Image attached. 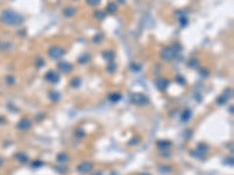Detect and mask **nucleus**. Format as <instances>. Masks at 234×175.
<instances>
[{"mask_svg": "<svg viewBox=\"0 0 234 175\" xmlns=\"http://www.w3.org/2000/svg\"><path fill=\"white\" fill-rule=\"evenodd\" d=\"M109 99H110V101H113V102H116V101H118V99H119V95H117V93L111 95V96L109 97Z\"/></svg>", "mask_w": 234, "mask_h": 175, "instance_id": "obj_9", "label": "nucleus"}, {"mask_svg": "<svg viewBox=\"0 0 234 175\" xmlns=\"http://www.w3.org/2000/svg\"><path fill=\"white\" fill-rule=\"evenodd\" d=\"M59 68L63 72H69L73 69V65L70 63H67V62H61V63H59Z\"/></svg>", "mask_w": 234, "mask_h": 175, "instance_id": "obj_5", "label": "nucleus"}, {"mask_svg": "<svg viewBox=\"0 0 234 175\" xmlns=\"http://www.w3.org/2000/svg\"><path fill=\"white\" fill-rule=\"evenodd\" d=\"M46 80L50 82H58L59 81V75L55 71H48L46 74Z\"/></svg>", "mask_w": 234, "mask_h": 175, "instance_id": "obj_4", "label": "nucleus"}, {"mask_svg": "<svg viewBox=\"0 0 234 175\" xmlns=\"http://www.w3.org/2000/svg\"><path fill=\"white\" fill-rule=\"evenodd\" d=\"M132 102L137 104V105H144V104H146L148 103V98L146 96H144V95H133L132 96Z\"/></svg>", "mask_w": 234, "mask_h": 175, "instance_id": "obj_3", "label": "nucleus"}, {"mask_svg": "<svg viewBox=\"0 0 234 175\" xmlns=\"http://www.w3.org/2000/svg\"><path fill=\"white\" fill-rule=\"evenodd\" d=\"M77 169H79L80 172H82V173H88L89 170L91 169V165L89 162H82L81 165L77 167Z\"/></svg>", "mask_w": 234, "mask_h": 175, "instance_id": "obj_6", "label": "nucleus"}, {"mask_svg": "<svg viewBox=\"0 0 234 175\" xmlns=\"http://www.w3.org/2000/svg\"><path fill=\"white\" fill-rule=\"evenodd\" d=\"M156 84H157V86L159 88V89H165L166 86L169 85V81L168 80H164V78H158L157 81H156Z\"/></svg>", "mask_w": 234, "mask_h": 175, "instance_id": "obj_7", "label": "nucleus"}, {"mask_svg": "<svg viewBox=\"0 0 234 175\" xmlns=\"http://www.w3.org/2000/svg\"><path fill=\"white\" fill-rule=\"evenodd\" d=\"M190 114H191V112L187 110V111H186V112H185V113L183 114L182 119H183V120H188V119H190Z\"/></svg>", "mask_w": 234, "mask_h": 175, "instance_id": "obj_10", "label": "nucleus"}, {"mask_svg": "<svg viewBox=\"0 0 234 175\" xmlns=\"http://www.w3.org/2000/svg\"><path fill=\"white\" fill-rule=\"evenodd\" d=\"M64 54V50L63 48L59 47V46H54L52 47L49 50H48V55L52 57V59H60L62 55Z\"/></svg>", "mask_w": 234, "mask_h": 175, "instance_id": "obj_2", "label": "nucleus"}, {"mask_svg": "<svg viewBox=\"0 0 234 175\" xmlns=\"http://www.w3.org/2000/svg\"><path fill=\"white\" fill-rule=\"evenodd\" d=\"M75 8H73V7H67L64 11H63V13H64V15L66 16H70V15H74L75 14Z\"/></svg>", "mask_w": 234, "mask_h": 175, "instance_id": "obj_8", "label": "nucleus"}, {"mask_svg": "<svg viewBox=\"0 0 234 175\" xmlns=\"http://www.w3.org/2000/svg\"><path fill=\"white\" fill-rule=\"evenodd\" d=\"M88 3L90 5H97L99 3V0H88Z\"/></svg>", "mask_w": 234, "mask_h": 175, "instance_id": "obj_11", "label": "nucleus"}, {"mask_svg": "<svg viewBox=\"0 0 234 175\" xmlns=\"http://www.w3.org/2000/svg\"><path fill=\"white\" fill-rule=\"evenodd\" d=\"M1 20L7 25H19L24 21V16L13 11H5L1 14Z\"/></svg>", "mask_w": 234, "mask_h": 175, "instance_id": "obj_1", "label": "nucleus"}, {"mask_svg": "<svg viewBox=\"0 0 234 175\" xmlns=\"http://www.w3.org/2000/svg\"><path fill=\"white\" fill-rule=\"evenodd\" d=\"M143 175H149V174H143Z\"/></svg>", "mask_w": 234, "mask_h": 175, "instance_id": "obj_12", "label": "nucleus"}]
</instances>
